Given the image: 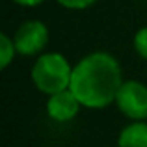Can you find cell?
Returning <instances> with one entry per match:
<instances>
[{"label": "cell", "instance_id": "6da1fadb", "mask_svg": "<svg viewBox=\"0 0 147 147\" xmlns=\"http://www.w3.org/2000/svg\"><path fill=\"white\" fill-rule=\"evenodd\" d=\"M123 80V71L117 58L110 52H90L73 65L69 90L76 95L82 108L102 110L115 102Z\"/></svg>", "mask_w": 147, "mask_h": 147}, {"label": "cell", "instance_id": "7a4b0ae2", "mask_svg": "<svg viewBox=\"0 0 147 147\" xmlns=\"http://www.w3.org/2000/svg\"><path fill=\"white\" fill-rule=\"evenodd\" d=\"M73 76V65L60 52H43L36 56V61L30 71L34 86L37 91L49 95L69 90Z\"/></svg>", "mask_w": 147, "mask_h": 147}, {"label": "cell", "instance_id": "3957f363", "mask_svg": "<svg viewBox=\"0 0 147 147\" xmlns=\"http://www.w3.org/2000/svg\"><path fill=\"white\" fill-rule=\"evenodd\" d=\"M114 104L130 121H147V86L140 80H125Z\"/></svg>", "mask_w": 147, "mask_h": 147}, {"label": "cell", "instance_id": "277c9868", "mask_svg": "<svg viewBox=\"0 0 147 147\" xmlns=\"http://www.w3.org/2000/svg\"><path fill=\"white\" fill-rule=\"evenodd\" d=\"M17 52L21 56H39L49 45V28L37 19L24 21L13 34Z\"/></svg>", "mask_w": 147, "mask_h": 147}, {"label": "cell", "instance_id": "5b68a950", "mask_svg": "<svg viewBox=\"0 0 147 147\" xmlns=\"http://www.w3.org/2000/svg\"><path fill=\"white\" fill-rule=\"evenodd\" d=\"M80 108V100L76 99V95L71 90H63L58 93L49 95L47 99V114L52 121L56 123H69L78 115Z\"/></svg>", "mask_w": 147, "mask_h": 147}, {"label": "cell", "instance_id": "8992f818", "mask_svg": "<svg viewBox=\"0 0 147 147\" xmlns=\"http://www.w3.org/2000/svg\"><path fill=\"white\" fill-rule=\"evenodd\" d=\"M117 147H147V121H130L117 136Z\"/></svg>", "mask_w": 147, "mask_h": 147}, {"label": "cell", "instance_id": "52a82bcc", "mask_svg": "<svg viewBox=\"0 0 147 147\" xmlns=\"http://www.w3.org/2000/svg\"><path fill=\"white\" fill-rule=\"evenodd\" d=\"M17 54L19 52H17V47H15L13 37H9L7 34H0V69L6 71Z\"/></svg>", "mask_w": 147, "mask_h": 147}, {"label": "cell", "instance_id": "ba28073f", "mask_svg": "<svg viewBox=\"0 0 147 147\" xmlns=\"http://www.w3.org/2000/svg\"><path fill=\"white\" fill-rule=\"evenodd\" d=\"M132 47L142 60H147V26H142L132 39Z\"/></svg>", "mask_w": 147, "mask_h": 147}, {"label": "cell", "instance_id": "9c48e42d", "mask_svg": "<svg viewBox=\"0 0 147 147\" xmlns=\"http://www.w3.org/2000/svg\"><path fill=\"white\" fill-rule=\"evenodd\" d=\"M61 7L65 9H73V11H80V9H88L91 7L97 0H56Z\"/></svg>", "mask_w": 147, "mask_h": 147}, {"label": "cell", "instance_id": "30bf717a", "mask_svg": "<svg viewBox=\"0 0 147 147\" xmlns=\"http://www.w3.org/2000/svg\"><path fill=\"white\" fill-rule=\"evenodd\" d=\"M15 2L17 6H22V7H36V6H41L45 0H11Z\"/></svg>", "mask_w": 147, "mask_h": 147}]
</instances>
